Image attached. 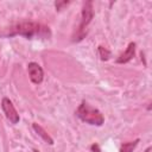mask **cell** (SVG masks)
<instances>
[{
	"label": "cell",
	"instance_id": "cell-3",
	"mask_svg": "<svg viewBox=\"0 0 152 152\" xmlns=\"http://www.w3.org/2000/svg\"><path fill=\"white\" fill-rule=\"evenodd\" d=\"M93 1H87L84 5H83V8H82V13H81V23H80V26H78V30L74 37V42H80L82 40L86 34H87V27L88 25L90 24L93 17H94V11H93Z\"/></svg>",
	"mask_w": 152,
	"mask_h": 152
},
{
	"label": "cell",
	"instance_id": "cell-6",
	"mask_svg": "<svg viewBox=\"0 0 152 152\" xmlns=\"http://www.w3.org/2000/svg\"><path fill=\"white\" fill-rule=\"evenodd\" d=\"M135 46H137V44H135L134 42H131V43L128 44L126 51H125L122 55L119 56V58L116 59V63L122 64V63H127V62H129V61L134 57V55H135Z\"/></svg>",
	"mask_w": 152,
	"mask_h": 152
},
{
	"label": "cell",
	"instance_id": "cell-1",
	"mask_svg": "<svg viewBox=\"0 0 152 152\" xmlns=\"http://www.w3.org/2000/svg\"><path fill=\"white\" fill-rule=\"evenodd\" d=\"M23 36L27 39H49L51 37V31L49 26H45L34 21H21L8 28L5 32H0V37H13Z\"/></svg>",
	"mask_w": 152,
	"mask_h": 152
},
{
	"label": "cell",
	"instance_id": "cell-7",
	"mask_svg": "<svg viewBox=\"0 0 152 152\" xmlns=\"http://www.w3.org/2000/svg\"><path fill=\"white\" fill-rule=\"evenodd\" d=\"M32 127H33V129H34V132L45 141V142H48L49 145H53V139L46 133V131L42 127V126H39L38 124H33L32 125Z\"/></svg>",
	"mask_w": 152,
	"mask_h": 152
},
{
	"label": "cell",
	"instance_id": "cell-12",
	"mask_svg": "<svg viewBox=\"0 0 152 152\" xmlns=\"http://www.w3.org/2000/svg\"><path fill=\"white\" fill-rule=\"evenodd\" d=\"M150 151H151V147H147V148H146L144 152H150Z\"/></svg>",
	"mask_w": 152,
	"mask_h": 152
},
{
	"label": "cell",
	"instance_id": "cell-8",
	"mask_svg": "<svg viewBox=\"0 0 152 152\" xmlns=\"http://www.w3.org/2000/svg\"><path fill=\"white\" fill-rule=\"evenodd\" d=\"M139 142V139H135L133 141H128V142H124L120 147V151L119 152H133V150L137 147Z\"/></svg>",
	"mask_w": 152,
	"mask_h": 152
},
{
	"label": "cell",
	"instance_id": "cell-2",
	"mask_svg": "<svg viewBox=\"0 0 152 152\" xmlns=\"http://www.w3.org/2000/svg\"><path fill=\"white\" fill-rule=\"evenodd\" d=\"M75 114L83 122L89 124V125H93V126H102L103 122H104V116L102 115V113L99 109L91 107L86 101H82L81 102V104L76 109V113Z\"/></svg>",
	"mask_w": 152,
	"mask_h": 152
},
{
	"label": "cell",
	"instance_id": "cell-9",
	"mask_svg": "<svg viewBox=\"0 0 152 152\" xmlns=\"http://www.w3.org/2000/svg\"><path fill=\"white\" fill-rule=\"evenodd\" d=\"M97 51H99V56H100V58H101L102 61L109 59V57H110V51H109V50H107V49L103 48V46H99Z\"/></svg>",
	"mask_w": 152,
	"mask_h": 152
},
{
	"label": "cell",
	"instance_id": "cell-13",
	"mask_svg": "<svg viewBox=\"0 0 152 152\" xmlns=\"http://www.w3.org/2000/svg\"><path fill=\"white\" fill-rule=\"evenodd\" d=\"M33 152H40V151H38L37 148H33Z\"/></svg>",
	"mask_w": 152,
	"mask_h": 152
},
{
	"label": "cell",
	"instance_id": "cell-10",
	"mask_svg": "<svg viewBox=\"0 0 152 152\" xmlns=\"http://www.w3.org/2000/svg\"><path fill=\"white\" fill-rule=\"evenodd\" d=\"M68 5H69V1H61V2H56V4H55L57 11L63 10V7H64V6H68Z\"/></svg>",
	"mask_w": 152,
	"mask_h": 152
},
{
	"label": "cell",
	"instance_id": "cell-5",
	"mask_svg": "<svg viewBox=\"0 0 152 152\" xmlns=\"http://www.w3.org/2000/svg\"><path fill=\"white\" fill-rule=\"evenodd\" d=\"M27 71H28L30 80H31L34 84H39V83L43 82L44 71H43L42 66H40L38 63H34V62L28 63V65H27Z\"/></svg>",
	"mask_w": 152,
	"mask_h": 152
},
{
	"label": "cell",
	"instance_id": "cell-11",
	"mask_svg": "<svg viewBox=\"0 0 152 152\" xmlns=\"http://www.w3.org/2000/svg\"><path fill=\"white\" fill-rule=\"evenodd\" d=\"M90 148H91L94 152H95V151H96V152H100V148H99V146H97V145H91V147H90Z\"/></svg>",
	"mask_w": 152,
	"mask_h": 152
},
{
	"label": "cell",
	"instance_id": "cell-4",
	"mask_svg": "<svg viewBox=\"0 0 152 152\" xmlns=\"http://www.w3.org/2000/svg\"><path fill=\"white\" fill-rule=\"evenodd\" d=\"M1 108H2V112L5 114V116L12 122V124H18L20 118H19V114L13 104V102L8 99V97H4L2 101H1Z\"/></svg>",
	"mask_w": 152,
	"mask_h": 152
}]
</instances>
